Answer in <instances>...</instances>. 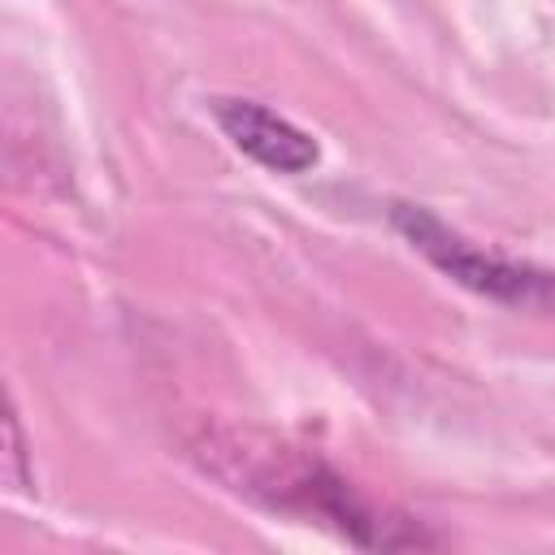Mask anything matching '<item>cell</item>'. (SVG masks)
I'll use <instances>...</instances> for the list:
<instances>
[{
    "instance_id": "cell-4",
    "label": "cell",
    "mask_w": 555,
    "mask_h": 555,
    "mask_svg": "<svg viewBox=\"0 0 555 555\" xmlns=\"http://www.w3.org/2000/svg\"><path fill=\"white\" fill-rule=\"evenodd\" d=\"M4 438H9V451H4V477L13 490H26V442H22V425H17V412L9 408L4 412Z\"/></svg>"
},
{
    "instance_id": "cell-3",
    "label": "cell",
    "mask_w": 555,
    "mask_h": 555,
    "mask_svg": "<svg viewBox=\"0 0 555 555\" xmlns=\"http://www.w3.org/2000/svg\"><path fill=\"white\" fill-rule=\"evenodd\" d=\"M212 117L238 152H247L251 160H260L273 173H304L317 165V143L299 126H291L286 117H278L273 108H264L256 100L221 95V100H212Z\"/></svg>"
},
{
    "instance_id": "cell-1",
    "label": "cell",
    "mask_w": 555,
    "mask_h": 555,
    "mask_svg": "<svg viewBox=\"0 0 555 555\" xmlns=\"http://www.w3.org/2000/svg\"><path fill=\"white\" fill-rule=\"evenodd\" d=\"M191 460L230 494L273 516L317 520L356 546H434L421 525L390 507H377L317 451L273 429L247 421H204L191 434Z\"/></svg>"
},
{
    "instance_id": "cell-2",
    "label": "cell",
    "mask_w": 555,
    "mask_h": 555,
    "mask_svg": "<svg viewBox=\"0 0 555 555\" xmlns=\"http://www.w3.org/2000/svg\"><path fill=\"white\" fill-rule=\"evenodd\" d=\"M395 230L429 260L438 264L447 278H455L460 286L490 295L499 304L512 308H555V273L529 269V264H512L494 251H481L477 243H468L464 234H455L451 225H442L429 208L421 204H395Z\"/></svg>"
}]
</instances>
